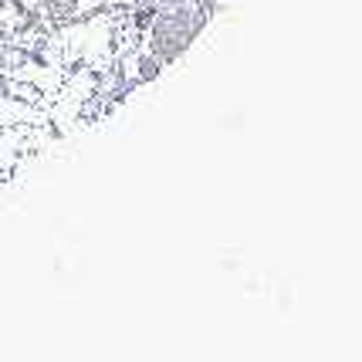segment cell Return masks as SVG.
<instances>
[{"label":"cell","instance_id":"cell-1","mask_svg":"<svg viewBox=\"0 0 362 362\" xmlns=\"http://www.w3.org/2000/svg\"><path fill=\"white\" fill-rule=\"evenodd\" d=\"M206 14L197 4H183V7H156V14L149 21V54H156L163 64L180 62L189 51V45L204 34Z\"/></svg>","mask_w":362,"mask_h":362},{"label":"cell","instance_id":"cell-2","mask_svg":"<svg viewBox=\"0 0 362 362\" xmlns=\"http://www.w3.org/2000/svg\"><path fill=\"white\" fill-rule=\"evenodd\" d=\"M163 68H166V64L159 62L156 54L142 51L139 58H136V81H156L159 75H163Z\"/></svg>","mask_w":362,"mask_h":362},{"label":"cell","instance_id":"cell-3","mask_svg":"<svg viewBox=\"0 0 362 362\" xmlns=\"http://www.w3.org/2000/svg\"><path fill=\"white\" fill-rule=\"evenodd\" d=\"M0 34H7V24H4V21H0Z\"/></svg>","mask_w":362,"mask_h":362},{"label":"cell","instance_id":"cell-4","mask_svg":"<svg viewBox=\"0 0 362 362\" xmlns=\"http://www.w3.org/2000/svg\"><path fill=\"white\" fill-rule=\"evenodd\" d=\"M139 4H156V0H139Z\"/></svg>","mask_w":362,"mask_h":362}]
</instances>
